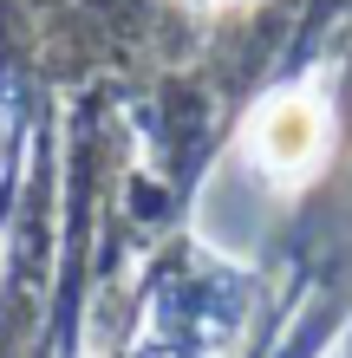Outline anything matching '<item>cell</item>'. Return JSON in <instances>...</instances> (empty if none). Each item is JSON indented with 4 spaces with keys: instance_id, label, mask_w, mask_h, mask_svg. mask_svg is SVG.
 Masks as SVG:
<instances>
[{
    "instance_id": "obj_1",
    "label": "cell",
    "mask_w": 352,
    "mask_h": 358,
    "mask_svg": "<svg viewBox=\"0 0 352 358\" xmlns=\"http://www.w3.org/2000/svg\"><path fill=\"white\" fill-rule=\"evenodd\" d=\"M255 157L267 163L274 176H294L307 170V163L320 157V143H326V111L314 98H274L267 111L255 117Z\"/></svg>"
}]
</instances>
